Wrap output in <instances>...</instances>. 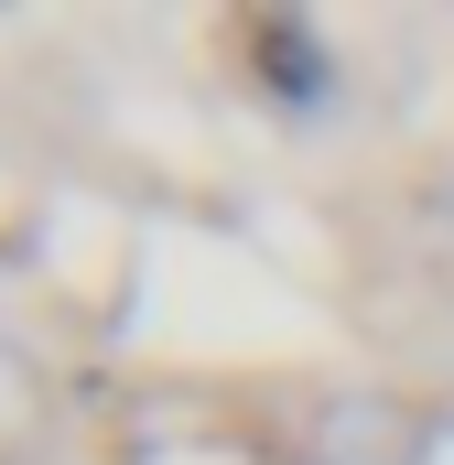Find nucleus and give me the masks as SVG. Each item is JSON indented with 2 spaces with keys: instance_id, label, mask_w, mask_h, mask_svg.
<instances>
[{
  "instance_id": "obj_1",
  "label": "nucleus",
  "mask_w": 454,
  "mask_h": 465,
  "mask_svg": "<svg viewBox=\"0 0 454 465\" xmlns=\"http://www.w3.org/2000/svg\"><path fill=\"white\" fill-rule=\"evenodd\" d=\"M411 444H422V422L400 401H379V390L314 411V465H411Z\"/></svg>"
},
{
  "instance_id": "obj_2",
  "label": "nucleus",
  "mask_w": 454,
  "mask_h": 465,
  "mask_svg": "<svg viewBox=\"0 0 454 465\" xmlns=\"http://www.w3.org/2000/svg\"><path fill=\"white\" fill-rule=\"evenodd\" d=\"M33 411H44V390H33V368L0 347V444H22L33 433Z\"/></svg>"
},
{
  "instance_id": "obj_3",
  "label": "nucleus",
  "mask_w": 454,
  "mask_h": 465,
  "mask_svg": "<svg viewBox=\"0 0 454 465\" xmlns=\"http://www.w3.org/2000/svg\"><path fill=\"white\" fill-rule=\"evenodd\" d=\"M444 217H454V184H444Z\"/></svg>"
}]
</instances>
